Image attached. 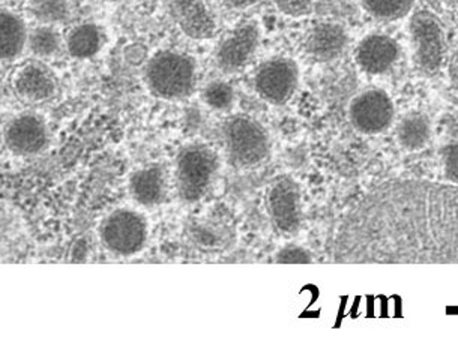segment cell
I'll list each match as a JSON object with an SVG mask.
<instances>
[{
    "mask_svg": "<svg viewBox=\"0 0 458 354\" xmlns=\"http://www.w3.org/2000/svg\"><path fill=\"white\" fill-rule=\"evenodd\" d=\"M369 210L379 257L404 263H458V188L431 182L391 185Z\"/></svg>",
    "mask_w": 458,
    "mask_h": 354,
    "instance_id": "obj_1",
    "label": "cell"
},
{
    "mask_svg": "<svg viewBox=\"0 0 458 354\" xmlns=\"http://www.w3.org/2000/svg\"><path fill=\"white\" fill-rule=\"evenodd\" d=\"M145 81L150 94L157 98L164 101L188 98L196 88V62L185 53L163 50L148 62Z\"/></svg>",
    "mask_w": 458,
    "mask_h": 354,
    "instance_id": "obj_2",
    "label": "cell"
},
{
    "mask_svg": "<svg viewBox=\"0 0 458 354\" xmlns=\"http://www.w3.org/2000/svg\"><path fill=\"white\" fill-rule=\"evenodd\" d=\"M229 163L241 170L259 167L271 154V139L262 123L245 114H234L221 126Z\"/></svg>",
    "mask_w": 458,
    "mask_h": 354,
    "instance_id": "obj_3",
    "label": "cell"
},
{
    "mask_svg": "<svg viewBox=\"0 0 458 354\" xmlns=\"http://www.w3.org/2000/svg\"><path fill=\"white\" fill-rule=\"evenodd\" d=\"M218 172V156L211 146L191 143L179 150L174 179L181 200L197 203L208 194Z\"/></svg>",
    "mask_w": 458,
    "mask_h": 354,
    "instance_id": "obj_4",
    "label": "cell"
},
{
    "mask_svg": "<svg viewBox=\"0 0 458 354\" xmlns=\"http://www.w3.org/2000/svg\"><path fill=\"white\" fill-rule=\"evenodd\" d=\"M148 223L136 210L117 209L107 215L99 227L104 248L113 256L132 257L143 251L148 242Z\"/></svg>",
    "mask_w": 458,
    "mask_h": 354,
    "instance_id": "obj_5",
    "label": "cell"
},
{
    "mask_svg": "<svg viewBox=\"0 0 458 354\" xmlns=\"http://www.w3.org/2000/svg\"><path fill=\"white\" fill-rule=\"evenodd\" d=\"M267 206L276 233L290 238L298 233L302 223V194L300 183L289 174L276 177L269 185Z\"/></svg>",
    "mask_w": 458,
    "mask_h": 354,
    "instance_id": "obj_6",
    "label": "cell"
},
{
    "mask_svg": "<svg viewBox=\"0 0 458 354\" xmlns=\"http://www.w3.org/2000/svg\"><path fill=\"white\" fill-rule=\"evenodd\" d=\"M300 83V70L292 59L274 57L263 62L254 75V88L259 97L272 104L284 105L293 98Z\"/></svg>",
    "mask_w": 458,
    "mask_h": 354,
    "instance_id": "obj_7",
    "label": "cell"
},
{
    "mask_svg": "<svg viewBox=\"0 0 458 354\" xmlns=\"http://www.w3.org/2000/svg\"><path fill=\"white\" fill-rule=\"evenodd\" d=\"M260 30L256 23H241L227 33L216 48V65L225 74L242 71L258 52Z\"/></svg>",
    "mask_w": 458,
    "mask_h": 354,
    "instance_id": "obj_8",
    "label": "cell"
},
{
    "mask_svg": "<svg viewBox=\"0 0 458 354\" xmlns=\"http://www.w3.org/2000/svg\"><path fill=\"white\" fill-rule=\"evenodd\" d=\"M4 139L6 148L13 154L32 156L47 149L50 131L44 119L32 113H24L8 122Z\"/></svg>",
    "mask_w": 458,
    "mask_h": 354,
    "instance_id": "obj_9",
    "label": "cell"
},
{
    "mask_svg": "<svg viewBox=\"0 0 458 354\" xmlns=\"http://www.w3.org/2000/svg\"><path fill=\"white\" fill-rule=\"evenodd\" d=\"M349 116L352 125L362 134H379L393 122V101L382 90L371 88L352 101Z\"/></svg>",
    "mask_w": 458,
    "mask_h": 354,
    "instance_id": "obj_10",
    "label": "cell"
},
{
    "mask_svg": "<svg viewBox=\"0 0 458 354\" xmlns=\"http://www.w3.org/2000/svg\"><path fill=\"white\" fill-rule=\"evenodd\" d=\"M411 38L415 42L416 57L427 71H435L444 57V33L431 15L421 13L411 20Z\"/></svg>",
    "mask_w": 458,
    "mask_h": 354,
    "instance_id": "obj_11",
    "label": "cell"
},
{
    "mask_svg": "<svg viewBox=\"0 0 458 354\" xmlns=\"http://www.w3.org/2000/svg\"><path fill=\"white\" fill-rule=\"evenodd\" d=\"M14 88L29 103H46L56 95V75L44 63L30 62L15 72Z\"/></svg>",
    "mask_w": 458,
    "mask_h": 354,
    "instance_id": "obj_12",
    "label": "cell"
},
{
    "mask_svg": "<svg viewBox=\"0 0 458 354\" xmlns=\"http://www.w3.org/2000/svg\"><path fill=\"white\" fill-rule=\"evenodd\" d=\"M172 15L178 28L191 39L205 41L216 37V19L201 0H174Z\"/></svg>",
    "mask_w": 458,
    "mask_h": 354,
    "instance_id": "obj_13",
    "label": "cell"
},
{
    "mask_svg": "<svg viewBox=\"0 0 458 354\" xmlns=\"http://www.w3.org/2000/svg\"><path fill=\"white\" fill-rule=\"evenodd\" d=\"M398 59L397 42L385 35H369L358 46L356 62L369 74H384Z\"/></svg>",
    "mask_w": 458,
    "mask_h": 354,
    "instance_id": "obj_14",
    "label": "cell"
},
{
    "mask_svg": "<svg viewBox=\"0 0 458 354\" xmlns=\"http://www.w3.org/2000/svg\"><path fill=\"white\" fill-rule=\"evenodd\" d=\"M346 44L347 35L340 24L318 23L307 33L305 52L314 61L329 62L344 52Z\"/></svg>",
    "mask_w": 458,
    "mask_h": 354,
    "instance_id": "obj_15",
    "label": "cell"
},
{
    "mask_svg": "<svg viewBox=\"0 0 458 354\" xmlns=\"http://www.w3.org/2000/svg\"><path fill=\"white\" fill-rule=\"evenodd\" d=\"M132 200L143 207L161 205L167 192L165 173L161 165H148L132 173L128 182Z\"/></svg>",
    "mask_w": 458,
    "mask_h": 354,
    "instance_id": "obj_16",
    "label": "cell"
},
{
    "mask_svg": "<svg viewBox=\"0 0 458 354\" xmlns=\"http://www.w3.org/2000/svg\"><path fill=\"white\" fill-rule=\"evenodd\" d=\"M28 42V28L19 15L0 10V62L14 61Z\"/></svg>",
    "mask_w": 458,
    "mask_h": 354,
    "instance_id": "obj_17",
    "label": "cell"
},
{
    "mask_svg": "<svg viewBox=\"0 0 458 354\" xmlns=\"http://www.w3.org/2000/svg\"><path fill=\"white\" fill-rule=\"evenodd\" d=\"M104 46L103 29L94 23L75 26L66 38V50L79 61L97 56Z\"/></svg>",
    "mask_w": 458,
    "mask_h": 354,
    "instance_id": "obj_18",
    "label": "cell"
},
{
    "mask_svg": "<svg viewBox=\"0 0 458 354\" xmlns=\"http://www.w3.org/2000/svg\"><path fill=\"white\" fill-rule=\"evenodd\" d=\"M26 47L41 59L55 56L62 47L61 33L52 24H39L28 32Z\"/></svg>",
    "mask_w": 458,
    "mask_h": 354,
    "instance_id": "obj_19",
    "label": "cell"
},
{
    "mask_svg": "<svg viewBox=\"0 0 458 354\" xmlns=\"http://www.w3.org/2000/svg\"><path fill=\"white\" fill-rule=\"evenodd\" d=\"M398 141L409 150L421 149L430 137V130L424 117L411 114L404 117L397 128Z\"/></svg>",
    "mask_w": 458,
    "mask_h": 354,
    "instance_id": "obj_20",
    "label": "cell"
},
{
    "mask_svg": "<svg viewBox=\"0 0 458 354\" xmlns=\"http://www.w3.org/2000/svg\"><path fill=\"white\" fill-rule=\"evenodd\" d=\"M30 14L41 24L62 23L70 15L68 0H33Z\"/></svg>",
    "mask_w": 458,
    "mask_h": 354,
    "instance_id": "obj_21",
    "label": "cell"
},
{
    "mask_svg": "<svg viewBox=\"0 0 458 354\" xmlns=\"http://www.w3.org/2000/svg\"><path fill=\"white\" fill-rule=\"evenodd\" d=\"M203 103L216 112H227L234 103V90L229 83L216 80L201 90Z\"/></svg>",
    "mask_w": 458,
    "mask_h": 354,
    "instance_id": "obj_22",
    "label": "cell"
},
{
    "mask_svg": "<svg viewBox=\"0 0 458 354\" xmlns=\"http://www.w3.org/2000/svg\"><path fill=\"white\" fill-rule=\"evenodd\" d=\"M369 14L382 20H397L411 10V0H362Z\"/></svg>",
    "mask_w": 458,
    "mask_h": 354,
    "instance_id": "obj_23",
    "label": "cell"
},
{
    "mask_svg": "<svg viewBox=\"0 0 458 354\" xmlns=\"http://www.w3.org/2000/svg\"><path fill=\"white\" fill-rule=\"evenodd\" d=\"M276 261L281 265H307L311 263V254L300 245H287L276 252Z\"/></svg>",
    "mask_w": 458,
    "mask_h": 354,
    "instance_id": "obj_24",
    "label": "cell"
},
{
    "mask_svg": "<svg viewBox=\"0 0 458 354\" xmlns=\"http://www.w3.org/2000/svg\"><path fill=\"white\" fill-rule=\"evenodd\" d=\"M276 5L284 15L298 19L311 11V0H276Z\"/></svg>",
    "mask_w": 458,
    "mask_h": 354,
    "instance_id": "obj_25",
    "label": "cell"
},
{
    "mask_svg": "<svg viewBox=\"0 0 458 354\" xmlns=\"http://www.w3.org/2000/svg\"><path fill=\"white\" fill-rule=\"evenodd\" d=\"M445 170L449 179L458 182V145L449 148L445 152Z\"/></svg>",
    "mask_w": 458,
    "mask_h": 354,
    "instance_id": "obj_26",
    "label": "cell"
},
{
    "mask_svg": "<svg viewBox=\"0 0 458 354\" xmlns=\"http://www.w3.org/2000/svg\"><path fill=\"white\" fill-rule=\"evenodd\" d=\"M259 2L260 0H225V5L233 8V10H245V8L256 5Z\"/></svg>",
    "mask_w": 458,
    "mask_h": 354,
    "instance_id": "obj_27",
    "label": "cell"
},
{
    "mask_svg": "<svg viewBox=\"0 0 458 354\" xmlns=\"http://www.w3.org/2000/svg\"><path fill=\"white\" fill-rule=\"evenodd\" d=\"M449 72H451V80H453L454 86L458 88V52L455 53V56H454L453 61H451Z\"/></svg>",
    "mask_w": 458,
    "mask_h": 354,
    "instance_id": "obj_28",
    "label": "cell"
},
{
    "mask_svg": "<svg viewBox=\"0 0 458 354\" xmlns=\"http://www.w3.org/2000/svg\"><path fill=\"white\" fill-rule=\"evenodd\" d=\"M103 2H117V0H103Z\"/></svg>",
    "mask_w": 458,
    "mask_h": 354,
    "instance_id": "obj_29",
    "label": "cell"
}]
</instances>
